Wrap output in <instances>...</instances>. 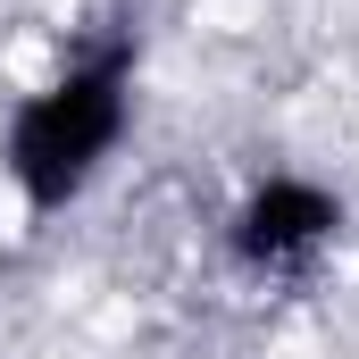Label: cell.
<instances>
[{
	"label": "cell",
	"mask_w": 359,
	"mask_h": 359,
	"mask_svg": "<svg viewBox=\"0 0 359 359\" xmlns=\"http://www.w3.org/2000/svg\"><path fill=\"white\" fill-rule=\"evenodd\" d=\"M126 109H134V42L117 34V42H92L59 84H42L8 117V151H0L8 184L34 209H67L100 176V159L117 151Z\"/></svg>",
	"instance_id": "obj_1"
},
{
	"label": "cell",
	"mask_w": 359,
	"mask_h": 359,
	"mask_svg": "<svg viewBox=\"0 0 359 359\" xmlns=\"http://www.w3.org/2000/svg\"><path fill=\"white\" fill-rule=\"evenodd\" d=\"M334 226H343V201L326 192V184L309 176H268L243 209H234V251L251 259V268H309L326 243H334Z\"/></svg>",
	"instance_id": "obj_2"
}]
</instances>
